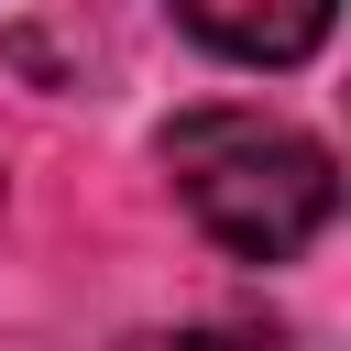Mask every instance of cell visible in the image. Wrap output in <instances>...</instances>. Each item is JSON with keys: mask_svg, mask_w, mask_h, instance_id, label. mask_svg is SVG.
Masks as SVG:
<instances>
[{"mask_svg": "<svg viewBox=\"0 0 351 351\" xmlns=\"http://www.w3.org/2000/svg\"><path fill=\"white\" fill-rule=\"evenodd\" d=\"M154 154H165L186 219H197L219 252H241V263H296V252L340 219L329 143H307V132L274 121V110H230V99L176 110Z\"/></svg>", "mask_w": 351, "mask_h": 351, "instance_id": "obj_1", "label": "cell"}, {"mask_svg": "<svg viewBox=\"0 0 351 351\" xmlns=\"http://www.w3.org/2000/svg\"><path fill=\"white\" fill-rule=\"evenodd\" d=\"M329 11L340 0H176V22L230 66H307L329 44Z\"/></svg>", "mask_w": 351, "mask_h": 351, "instance_id": "obj_2", "label": "cell"}]
</instances>
